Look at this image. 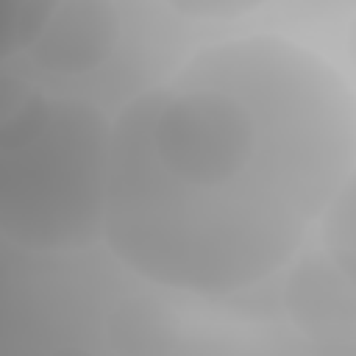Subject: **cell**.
Here are the masks:
<instances>
[{"mask_svg": "<svg viewBox=\"0 0 356 356\" xmlns=\"http://www.w3.org/2000/svg\"><path fill=\"white\" fill-rule=\"evenodd\" d=\"M111 117L70 95H28L0 120V236L33 253L103 239Z\"/></svg>", "mask_w": 356, "mask_h": 356, "instance_id": "2", "label": "cell"}, {"mask_svg": "<svg viewBox=\"0 0 356 356\" xmlns=\"http://www.w3.org/2000/svg\"><path fill=\"white\" fill-rule=\"evenodd\" d=\"M78 19H58L56 8L47 17L39 39L33 42V56L39 64H44L47 70H58V72H78V70H89L95 64L103 61V56L108 53V47L114 44V22H108V17L103 19H92V8L89 6H78Z\"/></svg>", "mask_w": 356, "mask_h": 356, "instance_id": "3", "label": "cell"}, {"mask_svg": "<svg viewBox=\"0 0 356 356\" xmlns=\"http://www.w3.org/2000/svg\"><path fill=\"white\" fill-rule=\"evenodd\" d=\"M350 167L339 67L284 33H234L111 117L103 242L161 289L236 295L295 261Z\"/></svg>", "mask_w": 356, "mask_h": 356, "instance_id": "1", "label": "cell"}, {"mask_svg": "<svg viewBox=\"0 0 356 356\" xmlns=\"http://www.w3.org/2000/svg\"><path fill=\"white\" fill-rule=\"evenodd\" d=\"M53 8V3L0 0V61L31 50Z\"/></svg>", "mask_w": 356, "mask_h": 356, "instance_id": "4", "label": "cell"}]
</instances>
